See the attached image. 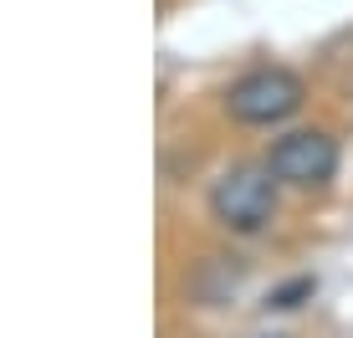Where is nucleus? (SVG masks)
I'll return each mask as SVG.
<instances>
[{"instance_id":"obj_3","label":"nucleus","mask_w":353,"mask_h":338,"mask_svg":"<svg viewBox=\"0 0 353 338\" xmlns=\"http://www.w3.org/2000/svg\"><path fill=\"white\" fill-rule=\"evenodd\" d=\"M266 164H272L276 179L312 190V185H327V179L338 175V143L327 134H318V128H297V134L272 143V159Z\"/></svg>"},{"instance_id":"obj_1","label":"nucleus","mask_w":353,"mask_h":338,"mask_svg":"<svg viewBox=\"0 0 353 338\" xmlns=\"http://www.w3.org/2000/svg\"><path fill=\"white\" fill-rule=\"evenodd\" d=\"M210 210H215V221L230 226V231H241V236H251V231H261L266 221L276 215V175H272V164H241V169H230V175L215 179V190H210Z\"/></svg>"},{"instance_id":"obj_4","label":"nucleus","mask_w":353,"mask_h":338,"mask_svg":"<svg viewBox=\"0 0 353 338\" xmlns=\"http://www.w3.org/2000/svg\"><path fill=\"white\" fill-rule=\"evenodd\" d=\"M307 292H312V277H302V282H292L272 297V308H297V297H307Z\"/></svg>"},{"instance_id":"obj_2","label":"nucleus","mask_w":353,"mask_h":338,"mask_svg":"<svg viewBox=\"0 0 353 338\" xmlns=\"http://www.w3.org/2000/svg\"><path fill=\"white\" fill-rule=\"evenodd\" d=\"M302 98H307V88H302L297 72H287V67H256V72H246V77L225 92V113L236 118V123L266 128V123L292 118L302 108Z\"/></svg>"}]
</instances>
